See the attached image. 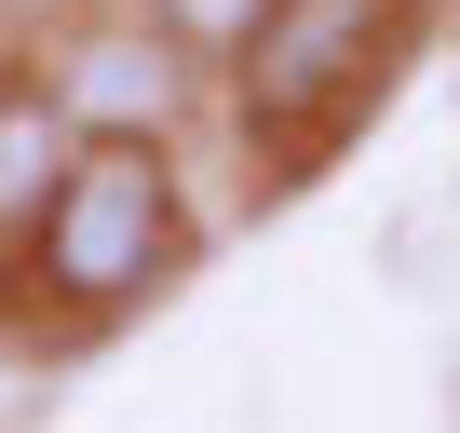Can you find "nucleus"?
Here are the masks:
<instances>
[{"label":"nucleus","mask_w":460,"mask_h":433,"mask_svg":"<svg viewBox=\"0 0 460 433\" xmlns=\"http://www.w3.org/2000/svg\"><path fill=\"white\" fill-rule=\"evenodd\" d=\"M14 258H28V298H41L55 325L149 312V298L203 258V216H190L176 136H82V163L55 176L41 231H28Z\"/></svg>","instance_id":"nucleus-1"},{"label":"nucleus","mask_w":460,"mask_h":433,"mask_svg":"<svg viewBox=\"0 0 460 433\" xmlns=\"http://www.w3.org/2000/svg\"><path fill=\"white\" fill-rule=\"evenodd\" d=\"M406 28H420V0H285V14L230 55V122L258 149H285V163H312L339 122L379 109Z\"/></svg>","instance_id":"nucleus-2"},{"label":"nucleus","mask_w":460,"mask_h":433,"mask_svg":"<svg viewBox=\"0 0 460 433\" xmlns=\"http://www.w3.org/2000/svg\"><path fill=\"white\" fill-rule=\"evenodd\" d=\"M41 82H55V109L82 122V136H176V82H190V55L136 14H109V28H68L55 55H41Z\"/></svg>","instance_id":"nucleus-3"},{"label":"nucleus","mask_w":460,"mask_h":433,"mask_svg":"<svg viewBox=\"0 0 460 433\" xmlns=\"http://www.w3.org/2000/svg\"><path fill=\"white\" fill-rule=\"evenodd\" d=\"M68 163H82V122L55 109V82L41 68H0V244L41 231V203H55Z\"/></svg>","instance_id":"nucleus-4"},{"label":"nucleus","mask_w":460,"mask_h":433,"mask_svg":"<svg viewBox=\"0 0 460 433\" xmlns=\"http://www.w3.org/2000/svg\"><path fill=\"white\" fill-rule=\"evenodd\" d=\"M136 14H149V28L190 55V68H230V55H244V41L285 14V0H136Z\"/></svg>","instance_id":"nucleus-5"},{"label":"nucleus","mask_w":460,"mask_h":433,"mask_svg":"<svg viewBox=\"0 0 460 433\" xmlns=\"http://www.w3.org/2000/svg\"><path fill=\"white\" fill-rule=\"evenodd\" d=\"M0 14H82V0H0Z\"/></svg>","instance_id":"nucleus-6"},{"label":"nucleus","mask_w":460,"mask_h":433,"mask_svg":"<svg viewBox=\"0 0 460 433\" xmlns=\"http://www.w3.org/2000/svg\"><path fill=\"white\" fill-rule=\"evenodd\" d=\"M0 433H28V406H14V393H0Z\"/></svg>","instance_id":"nucleus-7"},{"label":"nucleus","mask_w":460,"mask_h":433,"mask_svg":"<svg viewBox=\"0 0 460 433\" xmlns=\"http://www.w3.org/2000/svg\"><path fill=\"white\" fill-rule=\"evenodd\" d=\"M447 203H460V190H447Z\"/></svg>","instance_id":"nucleus-8"}]
</instances>
